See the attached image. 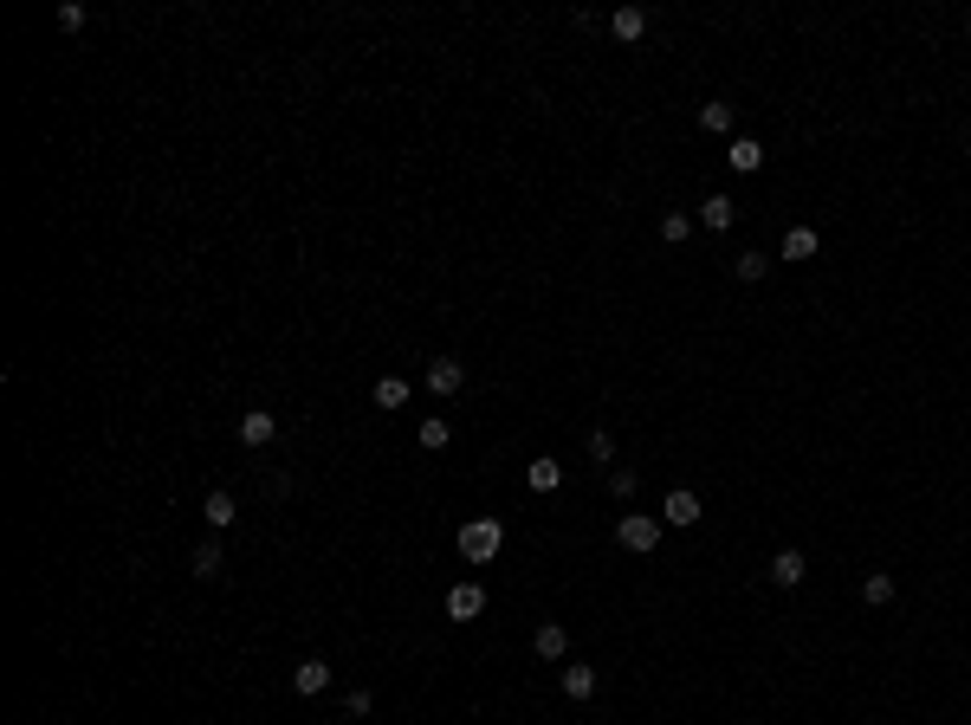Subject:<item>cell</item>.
<instances>
[{
	"label": "cell",
	"mask_w": 971,
	"mask_h": 725,
	"mask_svg": "<svg viewBox=\"0 0 971 725\" xmlns=\"http://www.w3.org/2000/svg\"><path fill=\"white\" fill-rule=\"evenodd\" d=\"M499 544H505V525H499V518H467V525L454 531V551L467 557V564H492V557H499Z\"/></svg>",
	"instance_id": "1"
},
{
	"label": "cell",
	"mask_w": 971,
	"mask_h": 725,
	"mask_svg": "<svg viewBox=\"0 0 971 725\" xmlns=\"http://www.w3.org/2000/svg\"><path fill=\"white\" fill-rule=\"evenodd\" d=\"M615 544H622V551H635V557H648L654 544H661V518H654V512H622Z\"/></svg>",
	"instance_id": "2"
},
{
	"label": "cell",
	"mask_w": 971,
	"mask_h": 725,
	"mask_svg": "<svg viewBox=\"0 0 971 725\" xmlns=\"http://www.w3.org/2000/svg\"><path fill=\"white\" fill-rule=\"evenodd\" d=\"M700 518H706L700 492L674 486V492H667V499H661V525H667V531H693V525H700Z\"/></svg>",
	"instance_id": "3"
},
{
	"label": "cell",
	"mask_w": 971,
	"mask_h": 725,
	"mask_svg": "<svg viewBox=\"0 0 971 725\" xmlns=\"http://www.w3.org/2000/svg\"><path fill=\"white\" fill-rule=\"evenodd\" d=\"M764 577H771V583H777V590H797V583H803V577H810V557H803V551H797V544H784V551H777V557H771V570H764Z\"/></svg>",
	"instance_id": "4"
},
{
	"label": "cell",
	"mask_w": 971,
	"mask_h": 725,
	"mask_svg": "<svg viewBox=\"0 0 971 725\" xmlns=\"http://www.w3.org/2000/svg\"><path fill=\"white\" fill-rule=\"evenodd\" d=\"M441 609H447V622H473V615L486 609V590H480V583H454Z\"/></svg>",
	"instance_id": "5"
},
{
	"label": "cell",
	"mask_w": 971,
	"mask_h": 725,
	"mask_svg": "<svg viewBox=\"0 0 971 725\" xmlns=\"http://www.w3.org/2000/svg\"><path fill=\"white\" fill-rule=\"evenodd\" d=\"M531 654H538V661H564V654H570V628H564V622H538V635H531Z\"/></svg>",
	"instance_id": "6"
},
{
	"label": "cell",
	"mask_w": 971,
	"mask_h": 725,
	"mask_svg": "<svg viewBox=\"0 0 971 725\" xmlns=\"http://www.w3.org/2000/svg\"><path fill=\"white\" fill-rule=\"evenodd\" d=\"M272 434H279V415H266V408L240 415V447H272Z\"/></svg>",
	"instance_id": "7"
},
{
	"label": "cell",
	"mask_w": 971,
	"mask_h": 725,
	"mask_svg": "<svg viewBox=\"0 0 971 725\" xmlns=\"http://www.w3.org/2000/svg\"><path fill=\"white\" fill-rule=\"evenodd\" d=\"M331 661H298L292 667V693H298V700H311V693H324V687H331Z\"/></svg>",
	"instance_id": "8"
},
{
	"label": "cell",
	"mask_w": 971,
	"mask_h": 725,
	"mask_svg": "<svg viewBox=\"0 0 971 725\" xmlns=\"http://www.w3.org/2000/svg\"><path fill=\"white\" fill-rule=\"evenodd\" d=\"M732 221H738V201L732 195H706L700 201V227H706V234H726Z\"/></svg>",
	"instance_id": "9"
},
{
	"label": "cell",
	"mask_w": 971,
	"mask_h": 725,
	"mask_svg": "<svg viewBox=\"0 0 971 725\" xmlns=\"http://www.w3.org/2000/svg\"><path fill=\"white\" fill-rule=\"evenodd\" d=\"M557 687H564V700H590V693H596V667L590 661H570L564 674H557Z\"/></svg>",
	"instance_id": "10"
},
{
	"label": "cell",
	"mask_w": 971,
	"mask_h": 725,
	"mask_svg": "<svg viewBox=\"0 0 971 725\" xmlns=\"http://www.w3.org/2000/svg\"><path fill=\"white\" fill-rule=\"evenodd\" d=\"M726 162H732L738 175H758V169H764V143H758V136H732Z\"/></svg>",
	"instance_id": "11"
},
{
	"label": "cell",
	"mask_w": 971,
	"mask_h": 725,
	"mask_svg": "<svg viewBox=\"0 0 971 725\" xmlns=\"http://www.w3.org/2000/svg\"><path fill=\"white\" fill-rule=\"evenodd\" d=\"M460 382H467V363H454V357H434V363H428V389H434V395H454Z\"/></svg>",
	"instance_id": "12"
},
{
	"label": "cell",
	"mask_w": 971,
	"mask_h": 725,
	"mask_svg": "<svg viewBox=\"0 0 971 725\" xmlns=\"http://www.w3.org/2000/svg\"><path fill=\"white\" fill-rule=\"evenodd\" d=\"M609 33L622 39V46H635V39L648 33V13H641V7H615V13H609Z\"/></svg>",
	"instance_id": "13"
},
{
	"label": "cell",
	"mask_w": 971,
	"mask_h": 725,
	"mask_svg": "<svg viewBox=\"0 0 971 725\" xmlns=\"http://www.w3.org/2000/svg\"><path fill=\"white\" fill-rule=\"evenodd\" d=\"M525 486H531V492H557V486H564V467H557L551 454H538V460L525 467Z\"/></svg>",
	"instance_id": "14"
},
{
	"label": "cell",
	"mask_w": 971,
	"mask_h": 725,
	"mask_svg": "<svg viewBox=\"0 0 971 725\" xmlns=\"http://www.w3.org/2000/svg\"><path fill=\"white\" fill-rule=\"evenodd\" d=\"M861 603H868V609L894 603V570H868V577H861Z\"/></svg>",
	"instance_id": "15"
},
{
	"label": "cell",
	"mask_w": 971,
	"mask_h": 725,
	"mask_svg": "<svg viewBox=\"0 0 971 725\" xmlns=\"http://www.w3.org/2000/svg\"><path fill=\"white\" fill-rule=\"evenodd\" d=\"M201 518H208L214 531H227L240 518V505H234V492H208V499H201Z\"/></svg>",
	"instance_id": "16"
},
{
	"label": "cell",
	"mask_w": 971,
	"mask_h": 725,
	"mask_svg": "<svg viewBox=\"0 0 971 725\" xmlns=\"http://www.w3.org/2000/svg\"><path fill=\"white\" fill-rule=\"evenodd\" d=\"M816 246H823V240H816V227H790L777 253H784V259H797V266H803V259H816Z\"/></svg>",
	"instance_id": "17"
},
{
	"label": "cell",
	"mask_w": 971,
	"mask_h": 725,
	"mask_svg": "<svg viewBox=\"0 0 971 725\" xmlns=\"http://www.w3.org/2000/svg\"><path fill=\"white\" fill-rule=\"evenodd\" d=\"M693 117H700V130H706V136H726V130H732V104H726V98H706Z\"/></svg>",
	"instance_id": "18"
},
{
	"label": "cell",
	"mask_w": 971,
	"mask_h": 725,
	"mask_svg": "<svg viewBox=\"0 0 971 725\" xmlns=\"http://www.w3.org/2000/svg\"><path fill=\"white\" fill-rule=\"evenodd\" d=\"M221 564H227V557H221V544H195V557H188V570H195L201 583H208V577H221Z\"/></svg>",
	"instance_id": "19"
},
{
	"label": "cell",
	"mask_w": 971,
	"mask_h": 725,
	"mask_svg": "<svg viewBox=\"0 0 971 725\" xmlns=\"http://www.w3.org/2000/svg\"><path fill=\"white\" fill-rule=\"evenodd\" d=\"M376 408H389V415H395V408H408V376H382L376 382Z\"/></svg>",
	"instance_id": "20"
},
{
	"label": "cell",
	"mask_w": 971,
	"mask_h": 725,
	"mask_svg": "<svg viewBox=\"0 0 971 725\" xmlns=\"http://www.w3.org/2000/svg\"><path fill=\"white\" fill-rule=\"evenodd\" d=\"M447 441H454V421H447V415H428V421H421V447H428V454H441Z\"/></svg>",
	"instance_id": "21"
},
{
	"label": "cell",
	"mask_w": 971,
	"mask_h": 725,
	"mask_svg": "<svg viewBox=\"0 0 971 725\" xmlns=\"http://www.w3.org/2000/svg\"><path fill=\"white\" fill-rule=\"evenodd\" d=\"M732 272H738V279H745V285H758L764 272H771V259H764L758 246H751V253H732Z\"/></svg>",
	"instance_id": "22"
},
{
	"label": "cell",
	"mask_w": 971,
	"mask_h": 725,
	"mask_svg": "<svg viewBox=\"0 0 971 725\" xmlns=\"http://www.w3.org/2000/svg\"><path fill=\"white\" fill-rule=\"evenodd\" d=\"M687 234H693L687 214H661V240H667V246H687Z\"/></svg>",
	"instance_id": "23"
},
{
	"label": "cell",
	"mask_w": 971,
	"mask_h": 725,
	"mask_svg": "<svg viewBox=\"0 0 971 725\" xmlns=\"http://www.w3.org/2000/svg\"><path fill=\"white\" fill-rule=\"evenodd\" d=\"M635 486H641L635 467H615V473H609V492H615V499H635Z\"/></svg>",
	"instance_id": "24"
},
{
	"label": "cell",
	"mask_w": 971,
	"mask_h": 725,
	"mask_svg": "<svg viewBox=\"0 0 971 725\" xmlns=\"http://www.w3.org/2000/svg\"><path fill=\"white\" fill-rule=\"evenodd\" d=\"M590 460H603V467L615 460V434H609V428H596V434H590Z\"/></svg>",
	"instance_id": "25"
},
{
	"label": "cell",
	"mask_w": 971,
	"mask_h": 725,
	"mask_svg": "<svg viewBox=\"0 0 971 725\" xmlns=\"http://www.w3.org/2000/svg\"><path fill=\"white\" fill-rule=\"evenodd\" d=\"M59 26H65V33H78V26H85V7H78V0H65V7H59Z\"/></svg>",
	"instance_id": "26"
},
{
	"label": "cell",
	"mask_w": 971,
	"mask_h": 725,
	"mask_svg": "<svg viewBox=\"0 0 971 725\" xmlns=\"http://www.w3.org/2000/svg\"><path fill=\"white\" fill-rule=\"evenodd\" d=\"M965 39H971V13H965Z\"/></svg>",
	"instance_id": "27"
}]
</instances>
